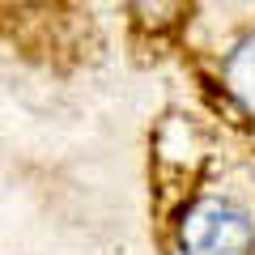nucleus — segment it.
I'll list each match as a JSON object with an SVG mask.
<instances>
[{"label":"nucleus","instance_id":"2","mask_svg":"<svg viewBox=\"0 0 255 255\" xmlns=\"http://www.w3.org/2000/svg\"><path fill=\"white\" fill-rule=\"evenodd\" d=\"M226 81H230V94H234V98L255 115V34L243 38V43L230 51V60H226Z\"/></svg>","mask_w":255,"mask_h":255},{"label":"nucleus","instance_id":"1","mask_svg":"<svg viewBox=\"0 0 255 255\" xmlns=\"http://www.w3.org/2000/svg\"><path fill=\"white\" fill-rule=\"evenodd\" d=\"M251 238V217L230 200H196L179 226L183 255H247Z\"/></svg>","mask_w":255,"mask_h":255}]
</instances>
